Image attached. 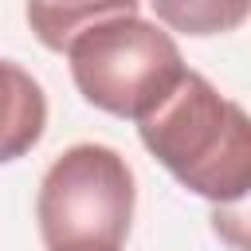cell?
Listing matches in <instances>:
<instances>
[{
  "instance_id": "6da1fadb",
  "label": "cell",
  "mask_w": 251,
  "mask_h": 251,
  "mask_svg": "<svg viewBox=\"0 0 251 251\" xmlns=\"http://www.w3.org/2000/svg\"><path fill=\"white\" fill-rule=\"evenodd\" d=\"M137 137L173 180L212 204H235L251 188V122L239 102L220 94L200 71L137 118Z\"/></svg>"
},
{
  "instance_id": "7a4b0ae2",
  "label": "cell",
  "mask_w": 251,
  "mask_h": 251,
  "mask_svg": "<svg viewBox=\"0 0 251 251\" xmlns=\"http://www.w3.org/2000/svg\"><path fill=\"white\" fill-rule=\"evenodd\" d=\"M137 180L129 161L102 141L63 149L39 180L35 220L47 251H122L133 227Z\"/></svg>"
},
{
  "instance_id": "3957f363",
  "label": "cell",
  "mask_w": 251,
  "mask_h": 251,
  "mask_svg": "<svg viewBox=\"0 0 251 251\" xmlns=\"http://www.w3.org/2000/svg\"><path fill=\"white\" fill-rule=\"evenodd\" d=\"M78 94L114 118L137 122L188 71L169 31L141 16H110L78 31L67 51Z\"/></svg>"
},
{
  "instance_id": "277c9868",
  "label": "cell",
  "mask_w": 251,
  "mask_h": 251,
  "mask_svg": "<svg viewBox=\"0 0 251 251\" xmlns=\"http://www.w3.org/2000/svg\"><path fill=\"white\" fill-rule=\"evenodd\" d=\"M47 129V94L12 59H0V165L27 157Z\"/></svg>"
},
{
  "instance_id": "5b68a950",
  "label": "cell",
  "mask_w": 251,
  "mask_h": 251,
  "mask_svg": "<svg viewBox=\"0 0 251 251\" xmlns=\"http://www.w3.org/2000/svg\"><path fill=\"white\" fill-rule=\"evenodd\" d=\"M141 0H27V24L47 51H67V43L98 20L137 16Z\"/></svg>"
},
{
  "instance_id": "8992f818",
  "label": "cell",
  "mask_w": 251,
  "mask_h": 251,
  "mask_svg": "<svg viewBox=\"0 0 251 251\" xmlns=\"http://www.w3.org/2000/svg\"><path fill=\"white\" fill-rule=\"evenodd\" d=\"M149 8L169 31L204 39V35H227L243 27L251 0H149Z\"/></svg>"
}]
</instances>
